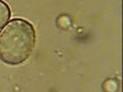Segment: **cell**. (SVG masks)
Segmentation results:
<instances>
[{
	"label": "cell",
	"instance_id": "6da1fadb",
	"mask_svg": "<svg viewBox=\"0 0 123 92\" xmlns=\"http://www.w3.org/2000/svg\"><path fill=\"white\" fill-rule=\"evenodd\" d=\"M36 47V29L30 21L21 17L9 20L0 29V60L16 66L32 55Z\"/></svg>",
	"mask_w": 123,
	"mask_h": 92
},
{
	"label": "cell",
	"instance_id": "7a4b0ae2",
	"mask_svg": "<svg viewBox=\"0 0 123 92\" xmlns=\"http://www.w3.org/2000/svg\"><path fill=\"white\" fill-rule=\"evenodd\" d=\"M10 17H11V10L9 5L3 0H0V29L9 22Z\"/></svg>",
	"mask_w": 123,
	"mask_h": 92
}]
</instances>
